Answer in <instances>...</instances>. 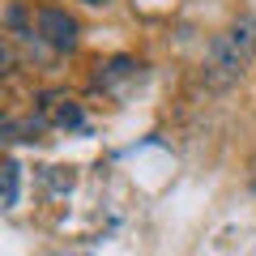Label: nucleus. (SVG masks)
<instances>
[{
  "label": "nucleus",
  "instance_id": "7",
  "mask_svg": "<svg viewBox=\"0 0 256 256\" xmlns=\"http://www.w3.org/2000/svg\"><path fill=\"white\" fill-rule=\"evenodd\" d=\"M82 4H90V9H107L111 0H82Z\"/></svg>",
  "mask_w": 256,
  "mask_h": 256
},
{
  "label": "nucleus",
  "instance_id": "2",
  "mask_svg": "<svg viewBox=\"0 0 256 256\" xmlns=\"http://www.w3.org/2000/svg\"><path fill=\"white\" fill-rule=\"evenodd\" d=\"M34 30H38V38H47V43L56 47V52H73L77 47V22L68 18L64 9H38L34 13Z\"/></svg>",
  "mask_w": 256,
  "mask_h": 256
},
{
  "label": "nucleus",
  "instance_id": "6",
  "mask_svg": "<svg viewBox=\"0 0 256 256\" xmlns=\"http://www.w3.org/2000/svg\"><path fill=\"white\" fill-rule=\"evenodd\" d=\"M248 188L256 192V150H252V158H248Z\"/></svg>",
  "mask_w": 256,
  "mask_h": 256
},
{
  "label": "nucleus",
  "instance_id": "3",
  "mask_svg": "<svg viewBox=\"0 0 256 256\" xmlns=\"http://www.w3.org/2000/svg\"><path fill=\"white\" fill-rule=\"evenodd\" d=\"M56 124H60V128H77V124H82V107H77L73 98H60V107H56Z\"/></svg>",
  "mask_w": 256,
  "mask_h": 256
},
{
  "label": "nucleus",
  "instance_id": "5",
  "mask_svg": "<svg viewBox=\"0 0 256 256\" xmlns=\"http://www.w3.org/2000/svg\"><path fill=\"white\" fill-rule=\"evenodd\" d=\"M13 132H18V124H13V120H4V116H0V146H4V141H9Z\"/></svg>",
  "mask_w": 256,
  "mask_h": 256
},
{
  "label": "nucleus",
  "instance_id": "4",
  "mask_svg": "<svg viewBox=\"0 0 256 256\" xmlns=\"http://www.w3.org/2000/svg\"><path fill=\"white\" fill-rule=\"evenodd\" d=\"M13 68H18V52H13V43L4 34H0V77H9Z\"/></svg>",
  "mask_w": 256,
  "mask_h": 256
},
{
  "label": "nucleus",
  "instance_id": "1",
  "mask_svg": "<svg viewBox=\"0 0 256 256\" xmlns=\"http://www.w3.org/2000/svg\"><path fill=\"white\" fill-rule=\"evenodd\" d=\"M256 60V18L239 13L226 30H218L205 52V82L214 90H226L248 73V64Z\"/></svg>",
  "mask_w": 256,
  "mask_h": 256
}]
</instances>
